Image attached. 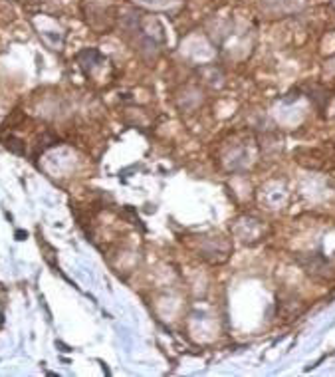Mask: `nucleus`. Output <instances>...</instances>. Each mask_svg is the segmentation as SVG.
Instances as JSON below:
<instances>
[{"instance_id":"nucleus-1","label":"nucleus","mask_w":335,"mask_h":377,"mask_svg":"<svg viewBox=\"0 0 335 377\" xmlns=\"http://www.w3.org/2000/svg\"><path fill=\"white\" fill-rule=\"evenodd\" d=\"M26 236H28V234L24 232V230H16V238H18V240H24Z\"/></svg>"}]
</instances>
